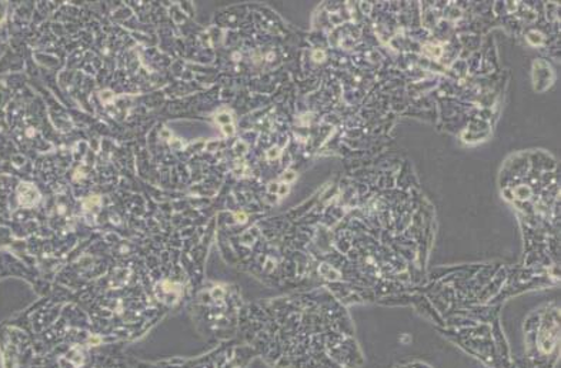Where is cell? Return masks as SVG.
I'll return each mask as SVG.
<instances>
[{
    "instance_id": "obj_1",
    "label": "cell",
    "mask_w": 561,
    "mask_h": 368,
    "mask_svg": "<svg viewBox=\"0 0 561 368\" xmlns=\"http://www.w3.org/2000/svg\"><path fill=\"white\" fill-rule=\"evenodd\" d=\"M295 300L240 314L238 338L268 368H362L366 358L351 323Z\"/></svg>"
},
{
    "instance_id": "obj_2",
    "label": "cell",
    "mask_w": 561,
    "mask_h": 368,
    "mask_svg": "<svg viewBox=\"0 0 561 368\" xmlns=\"http://www.w3.org/2000/svg\"><path fill=\"white\" fill-rule=\"evenodd\" d=\"M256 360L247 344L232 340L216 344L195 357L146 360L125 346L103 343L92 333H79L51 348L41 368H249Z\"/></svg>"
},
{
    "instance_id": "obj_3",
    "label": "cell",
    "mask_w": 561,
    "mask_h": 368,
    "mask_svg": "<svg viewBox=\"0 0 561 368\" xmlns=\"http://www.w3.org/2000/svg\"><path fill=\"white\" fill-rule=\"evenodd\" d=\"M560 357V311L547 307L525 324V356L515 368H556Z\"/></svg>"
},
{
    "instance_id": "obj_4",
    "label": "cell",
    "mask_w": 561,
    "mask_h": 368,
    "mask_svg": "<svg viewBox=\"0 0 561 368\" xmlns=\"http://www.w3.org/2000/svg\"><path fill=\"white\" fill-rule=\"evenodd\" d=\"M196 310L195 323L201 336L216 344L232 342L238 338L240 314L236 306L228 301V289L225 286L211 287L207 300Z\"/></svg>"
},
{
    "instance_id": "obj_5",
    "label": "cell",
    "mask_w": 561,
    "mask_h": 368,
    "mask_svg": "<svg viewBox=\"0 0 561 368\" xmlns=\"http://www.w3.org/2000/svg\"><path fill=\"white\" fill-rule=\"evenodd\" d=\"M37 202H39V193H37L35 187L27 186V184L21 187V191H19V205L23 209H31Z\"/></svg>"
},
{
    "instance_id": "obj_6",
    "label": "cell",
    "mask_w": 561,
    "mask_h": 368,
    "mask_svg": "<svg viewBox=\"0 0 561 368\" xmlns=\"http://www.w3.org/2000/svg\"><path fill=\"white\" fill-rule=\"evenodd\" d=\"M393 368H433L428 363L422 360H409L399 363Z\"/></svg>"
},
{
    "instance_id": "obj_7",
    "label": "cell",
    "mask_w": 561,
    "mask_h": 368,
    "mask_svg": "<svg viewBox=\"0 0 561 368\" xmlns=\"http://www.w3.org/2000/svg\"><path fill=\"white\" fill-rule=\"evenodd\" d=\"M424 54L431 56L433 59L442 58L443 47L438 45H424L423 47Z\"/></svg>"
},
{
    "instance_id": "obj_8",
    "label": "cell",
    "mask_w": 561,
    "mask_h": 368,
    "mask_svg": "<svg viewBox=\"0 0 561 368\" xmlns=\"http://www.w3.org/2000/svg\"><path fill=\"white\" fill-rule=\"evenodd\" d=\"M513 196H516L518 200H527L531 196L530 187L518 186L515 192H513Z\"/></svg>"
},
{
    "instance_id": "obj_9",
    "label": "cell",
    "mask_w": 561,
    "mask_h": 368,
    "mask_svg": "<svg viewBox=\"0 0 561 368\" xmlns=\"http://www.w3.org/2000/svg\"><path fill=\"white\" fill-rule=\"evenodd\" d=\"M527 39H529L531 45L543 44V36H541L540 33L537 32H530L529 35H527Z\"/></svg>"
},
{
    "instance_id": "obj_10",
    "label": "cell",
    "mask_w": 561,
    "mask_h": 368,
    "mask_svg": "<svg viewBox=\"0 0 561 368\" xmlns=\"http://www.w3.org/2000/svg\"><path fill=\"white\" fill-rule=\"evenodd\" d=\"M280 156V150L277 149V148H273L271 150H268V153H267V158L273 160V159H277L279 158Z\"/></svg>"
},
{
    "instance_id": "obj_11",
    "label": "cell",
    "mask_w": 561,
    "mask_h": 368,
    "mask_svg": "<svg viewBox=\"0 0 561 368\" xmlns=\"http://www.w3.org/2000/svg\"><path fill=\"white\" fill-rule=\"evenodd\" d=\"M314 61H323L327 59V55H324L323 50H316L313 54Z\"/></svg>"
},
{
    "instance_id": "obj_12",
    "label": "cell",
    "mask_w": 561,
    "mask_h": 368,
    "mask_svg": "<svg viewBox=\"0 0 561 368\" xmlns=\"http://www.w3.org/2000/svg\"><path fill=\"white\" fill-rule=\"evenodd\" d=\"M283 179H285L286 183L294 182L296 179V173L291 172V170H289V172L285 173V176H283Z\"/></svg>"
},
{
    "instance_id": "obj_13",
    "label": "cell",
    "mask_w": 561,
    "mask_h": 368,
    "mask_svg": "<svg viewBox=\"0 0 561 368\" xmlns=\"http://www.w3.org/2000/svg\"><path fill=\"white\" fill-rule=\"evenodd\" d=\"M277 193H279V196H286L287 193H289V187H287L286 183H283L280 184L279 191H277Z\"/></svg>"
},
{
    "instance_id": "obj_14",
    "label": "cell",
    "mask_w": 561,
    "mask_h": 368,
    "mask_svg": "<svg viewBox=\"0 0 561 368\" xmlns=\"http://www.w3.org/2000/svg\"><path fill=\"white\" fill-rule=\"evenodd\" d=\"M360 7H362L363 13H366V15H370V12H371V4L370 3L363 2L360 4Z\"/></svg>"
},
{
    "instance_id": "obj_15",
    "label": "cell",
    "mask_w": 561,
    "mask_h": 368,
    "mask_svg": "<svg viewBox=\"0 0 561 368\" xmlns=\"http://www.w3.org/2000/svg\"><path fill=\"white\" fill-rule=\"evenodd\" d=\"M218 120L220 123H224V125H230V117H229V115H220Z\"/></svg>"
}]
</instances>
